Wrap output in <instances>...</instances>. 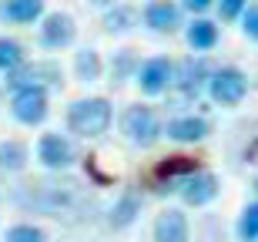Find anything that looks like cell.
Listing matches in <instances>:
<instances>
[{"label":"cell","mask_w":258,"mask_h":242,"mask_svg":"<svg viewBox=\"0 0 258 242\" xmlns=\"http://www.w3.org/2000/svg\"><path fill=\"white\" fill-rule=\"evenodd\" d=\"M17 199H20V205L47 212L50 219H67L71 212L84 209V202H87L84 185L77 178H37V182L24 185V192Z\"/></svg>","instance_id":"obj_1"},{"label":"cell","mask_w":258,"mask_h":242,"mask_svg":"<svg viewBox=\"0 0 258 242\" xmlns=\"http://www.w3.org/2000/svg\"><path fill=\"white\" fill-rule=\"evenodd\" d=\"M114 121V108L107 98H81L67 108V131L77 138H101Z\"/></svg>","instance_id":"obj_2"},{"label":"cell","mask_w":258,"mask_h":242,"mask_svg":"<svg viewBox=\"0 0 258 242\" xmlns=\"http://www.w3.org/2000/svg\"><path fill=\"white\" fill-rule=\"evenodd\" d=\"M121 131L134 148H151L161 138V118L151 105H127L121 115Z\"/></svg>","instance_id":"obj_3"},{"label":"cell","mask_w":258,"mask_h":242,"mask_svg":"<svg viewBox=\"0 0 258 242\" xmlns=\"http://www.w3.org/2000/svg\"><path fill=\"white\" fill-rule=\"evenodd\" d=\"M208 98L215 101V105L221 108H235L245 101V94H248V78H245V71L235 68V64H225V68H215L208 78Z\"/></svg>","instance_id":"obj_4"},{"label":"cell","mask_w":258,"mask_h":242,"mask_svg":"<svg viewBox=\"0 0 258 242\" xmlns=\"http://www.w3.org/2000/svg\"><path fill=\"white\" fill-rule=\"evenodd\" d=\"M211 61L205 54H195V58H184L181 64H174V74H171V87H178V94L188 98V101H198L208 87L211 78Z\"/></svg>","instance_id":"obj_5"},{"label":"cell","mask_w":258,"mask_h":242,"mask_svg":"<svg viewBox=\"0 0 258 242\" xmlns=\"http://www.w3.org/2000/svg\"><path fill=\"white\" fill-rule=\"evenodd\" d=\"M64 81V71H60L57 61H24L17 71L7 74V84L17 91V87H40V91H50V87H60Z\"/></svg>","instance_id":"obj_6"},{"label":"cell","mask_w":258,"mask_h":242,"mask_svg":"<svg viewBox=\"0 0 258 242\" xmlns=\"http://www.w3.org/2000/svg\"><path fill=\"white\" fill-rule=\"evenodd\" d=\"M10 111L17 118L20 125H44L50 115V94L47 91H40V87H17L14 94H10Z\"/></svg>","instance_id":"obj_7"},{"label":"cell","mask_w":258,"mask_h":242,"mask_svg":"<svg viewBox=\"0 0 258 242\" xmlns=\"http://www.w3.org/2000/svg\"><path fill=\"white\" fill-rule=\"evenodd\" d=\"M174 192H178V199H181L184 205H191V209H201V205H211L215 199H218L221 182H218V175H215V172H205V168H198L195 175L181 178Z\"/></svg>","instance_id":"obj_8"},{"label":"cell","mask_w":258,"mask_h":242,"mask_svg":"<svg viewBox=\"0 0 258 242\" xmlns=\"http://www.w3.org/2000/svg\"><path fill=\"white\" fill-rule=\"evenodd\" d=\"M74 145H71V138L60 135V131H47V135H40L37 141V162L47 168V172H67L71 165H74Z\"/></svg>","instance_id":"obj_9"},{"label":"cell","mask_w":258,"mask_h":242,"mask_svg":"<svg viewBox=\"0 0 258 242\" xmlns=\"http://www.w3.org/2000/svg\"><path fill=\"white\" fill-rule=\"evenodd\" d=\"M171 74H174V64L168 58H151V61H144V64H138L134 81H138V87H141V94L158 98V94H164V91L171 87Z\"/></svg>","instance_id":"obj_10"},{"label":"cell","mask_w":258,"mask_h":242,"mask_svg":"<svg viewBox=\"0 0 258 242\" xmlns=\"http://www.w3.org/2000/svg\"><path fill=\"white\" fill-rule=\"evenodd\" d=\"M77 37V24L71 14H47L44 24H40V47L47 51H60V47H71Z\"/></svg>","instance_id":"obj_11"},{"label":"cell","mask_w":258,"mask_h":242,"mask_svg":"<svg viewBox=\"0 0 258 242\" xmlns=\"http://www.w3.org/2000/svg\"><path fill=\"white\" fill-rule=\"evenodd\" d=\"M161 135H168L171 141H181V145H195L211 135V121L201 115H178L168 125H161Z\"/></svg>","instance_id":"obj_12"},{"label":"cell","mask_w":258,"mask_h":242,"mask_svg":"<svg viewBox=\"0 0 258 242\" xmlns=\"http://www.w3.org/2000/svg\"><path fill=\"white\" fill-rule=\"evenodd\" d=\"M154 242H191V225H188V215L181 209H164L158 212L151 225Z\"/></svg>","instance_id":"obj_13"},{"label":"cell","mask_w":258,"mask_h":242,"mask_svg":"<svg viewBox=\"0 0 258 242\" xmlns=\"http://www.w3.org/2000/svg\"><path fill=\"white\" fill-rule=\"evenodd\" d=\"M144 24L154 34H174V30L181 27V7L171 4V0H151L144 7Z\"/></svg>","instance_id":"obj_14"},{"label":"cell","mask_w":258,"mask_h":242,"mask_svg":"<svg viewBox=\"0 0 258 242\" xmlns=\"http://www.w3.org/2000/svg\"><path fill=\"white\" fill-rule=\"evenodd\" d=\"M138 215H141V192L138 188H124V192L117 195V202L111 205L107 225L111 229H127V225H134Z\"/></svg>","instance_id":"obj_15"},{"label":"cell","mask_w":258,"mask_h":242,"mask_svg":"<svg viewBox=\"0 0 258 242\" xmlns=\"http://www.w3.org/2000/svg\"><path fill=\"white\" fill-rule=\"evenodd\" d=\"M27 162H30L27 141H20V138H7V141H0V172L20 175L24 168H27Z\"/></svg>","instance_id":"obj_16"},{"label":"cell","mask_w":258,"mask_h":242,"mask_svg":"<svg viewBox=\"0 0 258 242\" xmlns=\"http://www.w3.org/2000/svg\"><path fill=\"white\" fill-rule=\"evenodd\" d=\"M184 40H188V47L191 51H211L218 44V24L208 17H195L184 30Z\"/></svg>","instance_id":"obj_17"},{"label":"cell","mask_w":258,"mask_h":242,"mask_svg":"<svg viewBox=\"0 0 258 242\" xmlns=\"http://www.w3.org/2000/svg\"><path fill=\"white\" fill-rule=\"evenodd\" d=\"M74 74H77V81H84V84L97 81L101 74H104V61H101V54H97L94 47L77 51L74 54Z\"/></svg>","instance_id":"obj_18"},{"label":"cell","mask_w":258,"mask_h":242,"mask_svg":"<svg viewBox=\"0 0 258 242\" xmlns=\"http://www.w3.org/2000/svg\"><path fill=\"white\" fill-rule=\"evenodd\" d=\"M44 14V0H4V17L10 24H34Z\"/></svg>","instance_id":"obj_19"},{"label":"cell","mask_w":258,"mask_h":242,"mask_svg":"<svg viewBox=\"0 0 258 242\" xmlns=\"http://www.w3.org/2000/svg\"><path fill=\"white\" fill-rule=\"evenodd\" d=\"M138 27V10L131 4H114V7L104 14V30L107 34H127V30Z\"/></svg>","instance_id":"obj_20"},{"label":"cell","mask_w":258,"mask_h":242,"mask_svg":"<svg viewBox=\"0 0 258 242\" xmlns=\"http://www.w3.org/2000/svg\"><path fill=\"white\" fill-rule=\"evenodd\" d=\"M138 54H134L131 47H124V51H117L114 54V61H111V78H114V84H121V81H127V78H134L138 74Z\"/></svg>","instance_id":"obj_21"},{"label":"cell","mask_w":258,"mask_h":242,"mask_svg":"<svg viewBox=\"0 0 258 242\" xmlns=\"http://www.w3.org/2000/svg\"><path fill=\"white\" fill-rule=\"evenodd\" d=\"M24 61H27V54H24V47H20V40L0 37V71H4V74L17 71Z\"/></svg>","instance_id":"obj_22"},{"label":"cell","mask_w":258,"mask_h":242,"mask_svg":"<svg viewBox=\"0 0 258 242\" xmlns=\"http://www.w3.org/2000/svg\"><path fill=\"white\" fill-rule=\"evenodd\" d=\"M235 232H238V242H258V202H248L241 209Z\"/></svg>","instance_id":"obj_23"},{"label":"cell","mask_w":258,"mask_h":242,"mask_svg":"<svg viewBox=\"0 0 258 242\" xmlns=\"http://www.w3.org/2000/svg\"><path fill=\"white\" fill-rule=\"evenodd\" d=\"M7 242H50L47 232L34 222H17L7 229Z\"/></svg>","instance_id":"obj_24"},{"label":"cell","mask_w":258,"mask_h":242,"mask_svg":"<svg viewBox=\"0 0 258 242\" xmlns=\"http://www.w3.org/2000/svg\"><path fill=\"white\" fill-rule=\"evenodd\" d=\"M218 4V17L221 20H238L241 10L248 7V0H215Z\"/></svg>","instance_id":"obj_25"},{"label":"cell","mask_w":258,"mask_h":242,"mask_svg":"<svg viewBox=\"0 0 258 242\" xmlns=\"http://www.w3.org/2000/svg\"><path fill=\"white\" fill-rule=\"evenodd\" d=\"M241 30H245V37L248 40H258V4L241 10Z\"/></svg>","instance_id":"obj_26"},{"label":"cell","mask_w":258,"mask_h":242,"mask_svg":"<svg viewBox=\"0 0 258 242\" xmlns=\"http://www.w3.org/2000/svg\"><path fill=\"white\" fill-rule=\"evenodd\" d=\"M215 0H181V10H188V14H195V17H201L205 10L211 7Z\"/></svg>","instance_id":"obj_27"},{"label":"cell","mask_w":258,"mask_h":242,"mask_svg":"<svg viewBox=\"0 0 258 242\" xmlns=\"http://www.w3.org/2000/svg\"><path fill=\"white\" fill-rule=\"evenodd\" d=\"M91 4H97V7H114L117 0H91Z\"/></svg>","instance_id":"obj_28"},{"label":"cell","mask_w":258,"mask_h":242,"mask_svg":"<svg viewBox=\"0 0 258 242\" xmlns=\"http://www.w3.org/2000/svg\"><path fill=\"white\" fill-rule=\"evenodd\" d=\"M251 192H255V202H258V175H255V182H251Z\"/></svg>","instance_id":"obj_29"}]
</instances>
